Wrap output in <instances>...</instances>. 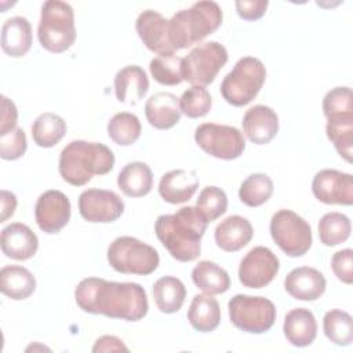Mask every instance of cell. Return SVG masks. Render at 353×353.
I'll list each match as a JSON object with an SVG mask.
<instances>
[{
	"instance_id": "14",
	"label": "cell",
	"mask_w": 353,
	"mask_h": 353,
	"mask_svg": "<svg viewBox=\"0 0 353 353\" xmlns=\"http://www.w3.org/2000/svg\"><path fill=\"white\" fill-rule=\"evenodd\" d=\"M314 197L324 204H353V176L338 170H320L312 181Z\"/></svg>"
},
{
	"instance_id": "12",
	"label": "cell",
	"mask_w": 353,
	"mask_h": 353,
	"mask_svg": "<svg viewBox=\"0 0 353 353\" xmlns=\"http://www.w3.org/2000/svg\"><path fill=\"white\" fill-rule=\"evenodd\" d=\"M280 269V261L272 250L263 245L251 248L239 266V280L247 288H263L273 281Z\"/></svg>"
},
{
	"instance_id": "43",
	"label": "cell",
	"mask_w": 353,
	"mask_h": 353,
	"mask_svg": "<svg viewBox=\"0 0 353 353\" xmlns=\"http://www.w3.org/2000/svg\"><path fill=\"white\" fill-rule=\"evenodd\" d=\"M236 11L244 21H256L262 18L269 6L268 0H237Z\"/></svg>"
},
{
	"instance_id": "22",
	"label": "cell",
	"mask_w": 353,
	"mask_h": 353,
	"mask_svg": "<svg viewBox=\"0 0 353 353\" xmlns=\"http://www.w3.org/2000/svg\"><path fill=\"white\" fill-rule=\"evenodd\" d=\"M145 116L149 124L157 130L174 127L182 116L179 98L164 91L153 94L145 103Z\"/></svg>"
},
{
	"instance_id": "9",
	"label": "cell",
	"mask_w": 353,
	"mask_h": 353,
	"mask_svg": "<svg viewBox=\"0 0 353 353\" xmlns=\"http://www.w3.org/2000/svg\"><path fill=\"white\" fill-rule=\"evenodd\" d=\"M270 236L280 250L292 258L305 255L313 241L310 225L291 210H279L273 214Z\"/></svg>"
},
{
	"instance_id": "27",
	"label": "cell",
	"mask_w": 353,
	"mask_h": 353,
	"mask_svg": "<svg viewBox=\"0 0 353 353\" xmlns=\"http://www.w3.org/2000/svg\"><path fill=\"white\" fill-rule=\"evenodd\" d=\"M0 290L6 296L22 301L34 292L36 279L29 269L19 265H8L0 270Z\"/></svg>"
},
{
	"instance_id": "3",
	"label": "cell",
	"mask_w": 353,
	"mask_h": 353,
	"mask_svg": "<svg viewBox=\"0 0 353 353\" xmlns=\"http://www.w3.org/2000/svg\"><path fill=\"white\" fill-rule=\"evenodd\" d=\"M114 154L101 142L72 141L59 154V174L73 186H83L94 175H105L113 170Z\"/></svg>"
},
{
	"instance_id": "2",
	"label": "cell",
	"mask_w": 353,
	"mask_h": 353,
	"mask_svg": "<svg viewBox=\"0 0 353 353\" xmlns=\"http://www.w3.org/2000/svg\"><path fill=\"white\" fill-rule=\"evenodd\" d=\"M208 222L196 207H182L175 214L160 215L154 232L170 255L179 262H192L200 256L201 239Z\"/></svg>"
},
{
	"instance_id": "44",
	"label": "cell",
	"mask_w": 353,
	"mask_h": 353,
	"mask_svg": "<svg viewBox=\"0 0 353 353\" xmlns=\"http://www.w3.org/2000/svg\"><path fill=\"white\" fill-rule=\"evenodd\" d=\"M18 110L15 103L6 95L1 97V114H0V135L10 132L17 128Z\"/></svg>"
},
{
	"instance_id": "23",
	"label": "cell",
	"mask_w": 353,
	"mask_h": 353,
	"mask_svg": "<svg viewBox=\"0 0 353 353\" xmlns=\"http://www.w3.org/2000/svg\"><path fill=\"white\" fill-rule=\"evenodd\" d=\"M254 236L250 221L241 215H230L215 228V243L226 252H236L245 247Z\"/></svg>"
},
{
	"instance_id": "31",
	"label": "cell",
	"mask_w": 353,
	"mask_h": 353,
	"mask_svg": "<svg viewBox=\"0 0 353 353\" xmlns=\"http://www.w3.org/2000/svg\"><path fill=\"white\" fill-rule=\"evenodd\" d=\"M66 132L65 120L51 112L41 113L32 124V138L40 148L55 146Z\"/></svg>"
},
{
	"instance_id": "20",
	"label": "cell",
	"mask_w": 353,
	"mask_h": 353,
	"mask_svg": "<svg viewBox=\"0 0 353 353\" xmlns=\"http://www.w3.org/2000/svg\"><path fill=\"white\" fill-rule=\"evenodd\" d=\"M199 176L193 170H171L159 182V194L170 204L189 201L199 188Z\"/></svg>"
},
{
	"instance_id": "29",
	"label": "cell",
	"mask_w": 353,
	"mask_h": 353,
	"mask_svg": "<svg viewBox=\"0 0 353 353\" xmlns=\"http://www.w3.org/2000/svg\"><path fill=\"white\" fill-rule=\"evenodd\" d=\"M194 285L208 295H219L229 290L230 277L228 272L211 261H200L192 270Z\"/></svg>"
},
{
	"instance_id": "7",
	"label": "cell",
	"mask_w": 353,
	"mask_h": 353,
	"mask_svg": "<svg viewBox=\"0 0 353 353\" xmlns=\"http://www.w3.org/2000/svg\"><path fill=\"white\" fill-rule=\"evenodd\" d=\"M108 262L119 273L148 276L159 268L160 256L152 245L131 236H121L108 247Z\"/></svg>"
},
{
	"instance_id": "1",
	"label": "cell",
	"mask_w": 353,
	"mask_h": 353,
	"mask_svg": "<svg viewBox=\"0 0 353 353\" xmlns=\"http://www.w3.org/2000/svg\"><path fill=\"white\" fill-rule=\"evenodd\" d=\"M74 299L77 306L85 313L103 314L125 321H138L149 310L146 291L138 283H119L99 277H87L77 284Z\"/></svg>"
},
{
	"instance_id": "26",
	"label": "cell",
	"mask_w": 353,
	"mask_h": 353,
	"mask_svg": "<svg viewBox=\"0 0 353 353\" xmlns=\"http://www.w3.org/2000/svg\"><path fill=\"white\" fill-rule=\"evenodd\" d=\"M119 189L128 197L146 196L153 188V174L143 161H131L125 164L117 175Z\"/></svg>"
},
{
	"instance_id": "34",
	"label": "cell",
	"mask_w": 353,
	"mask_h": 353,
	"mask_svg": "<svg viewBox=\"0 0 353 353\" xmlns=\"http://www.w3.org/2000/svg\"><path fill=\"white\" fill-rule=\"evenodd\" d=\"M141 131L142 125L139 119L128 112L116 113L108 123L109 138L120 146H130L135 143L141 135Z\"/></svg>"
},
{
	"instance_id": "39",
	"label": "cell",
	"mask_w": 353,
	"mask_h": 353,
	"mask_svg": "<svg viewBox=\"0 0 353 353\" xmlns=\"http://www.w3.org/2000/svg\"><path fill=\"white\" fill-rule=\"evenodd\" d=\"M212 105L211 94L205 87L192 85L179 98L181 112L190 119H199L205 116Z\"/></svg>"
},
{
	"instance_id": "5",
	"label": "cell",
	"mask_w": 353,
	"mask_h": 353,
	"mask_svg": "<svg viewBox=\"0 0 353 353\" xmlns=\"http://www.w3.org/2000/svg\"><path fill=\"white\" fill-rule=\"evenodd\" d=\"M37 37L43 48L50 52H63L76 40L74 12L70 4L61 0H48L41 6Z\"/></svg>"
},
{
	"instance_id": "28",
	"label": "cell",
	"mask_w": 353,
	"mask_h": 353,
	"mask_svg": "<svg viewBox=\"0 0 353 353\" xmlns=\"http://www.w3.org/2000/svg\"><path fill=\"white\" fill-rule=\"evenodd\" d=\"M188 320L199 332L214 331L221 323L218 301L208 294L194 295L188 310Z\"/></svg>"
},
{
	"instance_id": "4",
	"label": "cell",
	"mask_w": 353,
	"mask_h": 353,
	"mask_svg": "<svg viewBox=\"0 0 353 353\" xmlns=\"http://www.w3.org/2000/svg\"><path fill=\"white\" fill-rule=\"evenodd\" d=\"M222 19L223 14L218 3L197 1L168 19L170 43L175 51L188 48L214 33L221 26Z\"/></svg>"
},
{
	"instance_id": "45",
	"label": "cell",
	"mask_w": 353,
	"mask_h": 353,
	"mask_svg": "<svg viewBox=\"0 0 353 353\" xmlns=\"http://www.w3.org/2000/svg\"><path fill=\"white\" fill-rule=\"evenodd\" d=\"M114 352V350H128L121 339L113 335H103L95 341L92 352Z\"/></svg>"
},
{
	"instance_id": "8",
	"label": "cell",
	"mask_w": 353,
	"mask_h": 353,
	"mask_svg": "<svg viewBox=\"0 0 353 353\" xmlns=\"http://www.w3.org/2000/svg\"><path fill=\"white\" fill-rule=\"evenodd\" d=\"M228 309L232 324L248 334H263L276 321V306L265 296L237 294L229 301Z\"/></svg>"
},
{
	"instance_id": "25",
	"label": "cell",
	"mask_w": 353,
	"mask_h": 353,
	"mask_svg": "<svg viewBox=\"0 0 353 353\" xmlns=\"http://www.w3.org/2000/svg\"><path fill=\"white\" fill-rule=\"evenodd\" d=\"M32 47V26L25 17L8 18L1 26V48L12 58L23 57Z\"/></svg>"
},
{
	"instance_id": "41",
	"label": "cell",
	"mask_w": 353,
	"mask_h": 353,
	"mask_svg": "<svg viewBox=\"0 0 353 353\" xmlns=\"http://www.w3.org/2000/svg\"><path fill=\"white\" fill-rule=\"evenodd\" d=\"M28 148L25 131L19 127L10 132L0 135V157L3 160H18L21 159Z\"/></svg>"
},
{
	"instance_id": "24",
	"label": "cell",
	"mask_w": 353,
	"mask_h": 353,
	"mask_svg": "<svg viewBox=\"0 0 353 353\" xmlns=\"http://www.w3.org/2000/svg\"><path fill=\"white\" fill-rule=\"evenodd\" d=\"M283 331L285 339L296 347L312 345L317 335V321L314 314L305 307L290 310L284 317Z\"/></svg>"
},
{
	"instance_id": "17",
	"label": "cell",
	"mask_w": 353,
	"mask_h": 353,
	"mask_svg": "<svg viewBox=\"0 0 353 353\" xmlns=\"http://www.w3.org/2000/svg\"><path fill=\"white\" fill-rule=\"evenodd\" d=\"M0 245L7 258L26 261L37 252L39 239L28 225L12 222L1 230Z\"/></svg>"
},
{
	"instance_id": "10",
	"label": "cell",
	"mask_w": 353,
	"mask_h": 353,
	"mask_svg": "<svg viewBox=\"0 0 353 353\" xmlns=\"http://www.w3.org/2000/svg\"><path fill=\"white\" fill-rule=\"evenodd\" d=\"M228 62V51L218 41H207L194 47L182 58L183 80L192 85H210Z\"/></svg>"
},
{
	"instance_id": "33",
	"label": "cell",
	"mask_w": 353,
	"mask_h": 353,
	"mask_svg": "<svg viewBox=\"0 0 353 353\" xmlns=\"http://www.w3.org/2000/svg\"><path fill=\"white\" fill-rule=\"evenodd\" d=\"M352 232L350 219L342 212H327L319 221V237L327 247L345 243Z\"/></svg>"
},
{
	"instance_id": "30",
	"label": "cell",
	"mask_w": 353,
	"mask_h": 353,
	"mask_svg": "<svg viewBox=\"0 0 353 353\" xmlns=\"http://www.w3.org/2000/svg\"><path fill=\"white\" fill-rule=\"evenodd\" d=\"M186 296V288L183 283L174 277V276H164L160 277L154 284H153V298L157 309L161 313L171 314L176 313Z\"/></svg>"
},
{
	"instance_id": "40",
	"label": "cell",
	"mask_w": 353,
	"mask_h": 353,
	"mask_svg": "<svg viewBox=\"0 0 353 353\" xmlns=\"http://www.w3.org/2000/svg\"><path fill=\"white\" fill-rule=\"evenodd\" d=\"M323 113L327 119L353 116V94L350 87H335L323 98Z\"/></svg>"
},
{
	"instance_id": "11",
	"label": "cell",
	"mask_w": 353,
	"mask_h": 353,
	"mask_svg": "<svg viewBox=\"0 0 353 353\" xmlns=\"http://www.w3.org/2000/svg\"><path fill=\"white\" fill-rule=\"evenodd\" d=\"M194 141L207 154L221 160L237 159L245 149L243 132L225 124H200L194 131Z\"/></svg>"
},
{
	"instance_id": "13",
	"label": "cell",
	"mask_w": 353,
	"mask_h": 353,
	"mask_svg": "<svg viewBox=\"0 0 353 353\" xmlns=\"http://www.w3.org/2000/svg\"><path fill=\"white\" fill-rule=\"evenodd\" d=\"M80 215L92 223H110L124 212L121 197L105 189H87L79 196Z\"/></svg>"
},
{
	"instance_id": "35",
	"label": "cell",
	"mask_w": 353,
	"mask_h": 353,
	"mask_svg": "<svg viewBox=\"0 0 353 353\" xmlns=\"http://www.w3.org/2000/svg\"><path fill=\"white\" fill-rule=\"evenodd\" d=\"M323 330L324 335L338 346H347L353 341V320L345 310H328L323 319Z\"/></svg>"
},
{
	"instance_id": "38",
	"label": "cell",
	"mask_w": 353,
	"mask_h": 353,
	"mask_svg": "<svg viewBox=\"0 0 353 353\" xmlns=\"http://www.w3.org/2000/svg\"><path fill=\"white\" fill-rule=\"evenodd\" d=\"M196 208L210 223L226 212L228 196L218 186H205L199 194Z\"/></svg>"
},
{
	"instance_id": "21",
	"label": "cell",
	"mask_w": 353,
	"mask_h": 353,
	"mask_svg": "<svg viewBox=\"0 0 353 353\" xmlns=\"http://www.w3.org/2000/svg\"><path fill=\"white\" fill-rule=\"evenodd\" d=\"M113 87L119 102L137 105L149 90V79L141 66L128 65L116 73Z\"/></svg>"
},
{
	"instance_id": "18",
	"label": "cell",
	"mask_w": 353,
	"mask_h": 353,
	"mask_svg": "<svg viewBox=\"0 0 353 353\" xmlns=\"http://www.w3.org/2000/svg\"><path fill=\"white\" fill-rule=\"evenodd\" d=\"M244 135L255 145L269 143L279 132V116L266 105H255L243 116Z\"/></svg>"
},
{
	"instance_id": "19",
	"label": "cell",
	"mask_w": 353,
	"mask_h": 353,
	"mask_svg": "<svg viewBox=\"0 0 353 353\" xmlns=\"http://www.w3.org/2000/svg\"><path fill=\"white\" fill-rule=\"evenodd\" d=\"M327 287L323 273L310 266H299L292 269L284 279L285 291L298 301H316Z\"/></svg>"
},
{
	"instance_id": "46",
	"label": "cell",
	"mask_w": 353,
	"mask_h": 353,
	"mask_svg": "<svg viewBox=\"0 0 353 353\" xmlns=\"http://www.w3.org/2000/svg\"><path fill=\"white\" fill-rule=\"evenodd\" d=\"M0 201H1V216H0V222H6L10 216L14 215L15 208H17V197L12 192H8L6 189H3L0 192Z\"/></svg>"
},
{
	"instance_id": "16",
	"label": "cell",
	"mask_w": 353,
	"mask_h": 353,
	"mask_svg": "<svg viewBox=\"0 0 353 353\" xmlns=\"http://www.w3.org/2000/svg\"><path fill=\"white\" fill-rule=\"evenodd\" d=\"M135 29L146 48L159 55L175 54L168 36V19L154 10L142 11L135 22Z\"/></svg>"
},
{
	"instance_id": "6",
	"label": "cell",
	"mask_w": 353,
	"mask_h": 353,
	"mask_svg": "<svg viewBox=\"0 0 353 353\" xmlns=\"http://www.w3.org/2000/svg\"><path fill=\"white\" fill-rule=\"evenodd\" d=\"M266 79V69L255 57L240 58L221 83L223 99L233 106L248 105L261 91Z\"/></svg>"
},
{
	"instance_id": "42",
	"label": "cell",
	"mask_w": 353,
	"mask_h": 353,
	"mask_svg": "<svg viewBox=\"0 0 353 353\" xmlns=\"http://www.w3.org/2000/svg\"><path fill=\"white\" fill-rule=\"evenodd\" d=\"M352 258L353 251L350 248H345L336 251L331 258V268L334 274L345 284L353 283V270H352Z\"/></svg>"
},
{
	"instance_id": "37",
	"label": "cell",
	"mask_w": 353,
	"mask_h": 353,
	"mask_svg": "<svg viewBox=\"0 0 353 353\" xmlns=\"http://www.w3.org/2000/svg\"><path fill=\"white\" fill-rule=\"evenodd\" d=\"M149 70L152 77L163 85H176L183 81L182 58L171 55H159L150 61Z\"/></svg>"
},
{
	"instance_id": "15",
	"label": "cell",
	"mask_w": 353,
	"mask_h": 353,
	"mask_svg": "<svg viewBox=\"0 0 353 353\" xmlns=\"http://www.w3.org/2000/svg\"><path fill=\"white\" fill-rule=\"evenodd\" d=\"M70 201L65 193L51 189L39 196L34 205L37 226L48 234L62 230L70 219Z\"/></svg>"
},
{
	"instance_id": "36",
	"label": "cell",
	"mask_w": 353,
	"mask_h": 353,
	"mask_svg": "<svg viewBox=\"0 0 353 353\" xmlns=\"http://www.w3.org/2000/svg\"><path fill=\"white\" fill-rule=\"evenodd\" d=\"M273 193V181L269 175L258 172L247 176L239 189V199L248 207L265 204Z\"/></svg>"
},
{
	"instance_id": "32",
	"label": "cell",
	"mask_w": 353,
	"mask_h": 353,
	"mask_svg": "<svg viewBox=\"0 0 353 353\" xmlns=\"http://www.w3.org/2000/svg\"><path fill=\"white\" fill-rule=\"evenodd\" d=\"M325 132L336 152L347 163L353 154V116H338L327 119Z\"/></svg>"
}]
</instances>
